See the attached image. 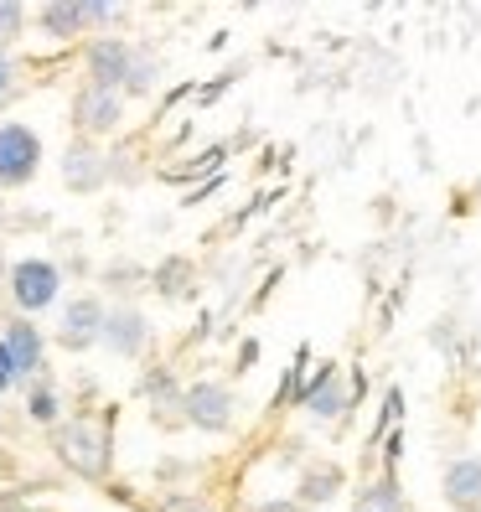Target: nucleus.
<instances>
[{"mask_svg":"<svg viewBox=\"0 0 481 512\" xmlns=\"http://www.w3.org/2000/svg\"><path fill=\"white\" fill-rule=\"evenodd\" d=\"M6 290L16 300V311L32 321L37 311L57 306V295H63V269L52 259H16V264H6Z\"/></svg>","mask_w":481,"mask_h":512,"instance_id":"obj_1","label":"nucleus"},{"mask_svg":"<svg viewBox=\"0 0 481 512\" xmlns=\"http://www.w3.org/2000/svg\"><path fill=\"white\" fill-rule=\"evenodd\" d=\"M42 171V135L32 125H0V187L16 192L26 182H37Z\"/></svg>","mask_w":481,"mask_h":512,"instance_id":"obj_2","label":"nucleus"},{"mask_svg":"<svg viewBox=\"0 0 481 512\" xmlns=\"http://www.w3.org/2000/svg\"><path fill=\"white\" fill-rule=\"evenodd\" d=\"M176 409H182L187 425H197L207 435L233 430V419H238V399H233V388H223V383H192V388H182Z\"/></svg>","mask_w":481,"mask_h":512,"instance_id":"obj_3","label":"nucleus"},{"mask_svg":"<svg viewBox=\"0 0 481 512\" xmlns=\"http://www.w3.org/2000/svg\"><path fill=\"white\" fill-rule=\"evenodd\" d=\"M57 456L78 476H104L109 471V435L94 430V419H73V425L57 430Z\"/></svg>","mask_w":481,"mask_h":512,"instance_id":"obj_4","label":"nucleus"},{"mask_svg":"<svg viewBox=\"0 0 481 512\" xmlns=\"http://www.w3.org/2000/svg\"><path fill=\"white\" fill-rule=\"evenodd\" d=\"M347 404H352V388L342 383L337 363H321V368L311 373V383L295 394V409H306L316 425H332V419H337Z\"/></svg>","mask_w":481,"mask_h":512,"instance_id":"obj_5","label":"nucleus"},{"mask_svg":"<svg viewBox=\"0 0 481 512\" xmlns=\"http://www.w3.org/2000/svg\"><path fill=\"white\" fill-rule=\"evenodd\" d=\"M0 347H6V357H11V368H16L21 383L42 378V368H47V337H42V326H32L26 316L6 321V326H0Z\"/></svg>","mask_w":481,"mask_h":512,"instance_id":"obj_6","label":"nucleus"},{"mask_svg":"<svg viewBox=\"0 0 481 512\" xmlns=\"http://www.w3.org/2000/svg\"><path fill=\"white\" fill-rule=\"evenodd\" d=\"M130 57H135V47L125 37H94L83 47L88 88H109V94H119V88H125V73H130Z\"/></svg>","mask_w":481,"mask_h":512,"instance_id":"obj_7","label":"nucleus"},{"mask_svg":"<svg viewBox=\"0 0 481 512\" xmlns=\"http://www.w3.org/2000/svg\"><path fill=\"white\" fill-rule=\"evenodd\" d=\"M119 119H125V99L109 94V88H78L73 99V125H78V140H99V135H114Z\"/></svg>","mask_w":481,"mask_h":512,"instance_id":"obj_8","label":"nucleus"},{"mask_svg":"<svg viewBox=\"0 0 481 512\" xmlns=\"http://www.w3.org/2000/svg\"><path fill=\"white\" fill-rule=\"evenodd\" d=\"M104 331V300L99 295H73L63 306V326H57V342L68 352H88Z\"/></svg>","mask_w":481,"mask_h":512,"instance_id":"obj_9","label":"nucleus"},{"mask_svg":"<svg viewBox=\"0 0 481 512\" xmlns=\"http://www.w3.org/2000/svg\"><path fill=\"white\" fill-rule=\"evenodd\" d=\"M99 347H109L114 357H140L150 347V321L135 306H114L104 311V331H99Z\"/></svg>","mask_w":481,"mask_h":512,"instance_id":"obj_10","label":"nucleus"},{"mask_svg":"<svg viewBox=\"0 0 481 512\" xmlns=\"http://www.w3.org/2000/svg\"><path fill=\"white\" fill-rule=\"evenodd\" d=\"M104 176H109V161L99 156V145L94 140H73L68 156H63V182L73 192H94V187H104Z\"/></svg>","mask_w":481,"mask_h":512,"instance_id":"obj_11","label":"nucleus"},{"mask_svg":"<svg viewBox=\"0 0 481 512\" xmlns=\"http://www.w3.org/2000/svg\"><path fill=\"white\" fill-rule=\"evenodd\" d=\"M347 492V471L337 461H316L300 471V487H295V502L300 507H326V502H337Z\"/></svg>","mask_w":481,"mask_h":512,"instance_id":"obj_12","label":"nucleus"},{"mask_svg":"<svg viewBox=\"0 0 481 512\" xmlns=\"http://www.w3.org/2000/svg\"><path fill=\"white\" fill-rule=\"evenodd\" d=\"M445 502L450 512H481V456H461L445 466Z\"/></svg>","mask_w":481,"mask_h":512,"instance_id":"obj_13","label":"nucleus"},{"mask_svg":"<svg viewBox=\"0 0 481 512\" xmlns=\"http://www.w3.org/2000/svg\"><path fill=\"white\" fill-rule=\"evenodd\" d=\"M37 32L47 42L83 37V6H78V0H47V6H37Z\"/></svg>","mask_w":481,"mask_h":512,"instance_id":"obj_14","label":"nucleus"},{"mask_svg":"<svg viewBox=\"0 0 481 512\" xmlns=\"http://www.w3.org/2000/svg\"><path fill=\"white\" fill-rule=\"evenodd\" d=\"M26 414H32L37 425H57V419H63V394H57L52 378H32V383H26Z\"/></svg>","mask_w":481,"mask_h":512,"instance_id":"obj_15","label":"nucleus"},{"mask_svg":"<svg viewBox=\"0 0 481 512\" xmlns=\"http://www.w3.org/2000/svg\"><path fill=\"white\" fill-rule=\"evenodd\" d=\"M357 512H404V492H399V476L388 471V476L368 481V487L357 492Z\"/></svg>","mask_w":481,"mask_h":512,"instance_id":"obj_16","label":"nucleus"},{"mask_svg":"<svg viewBox=\"0 0 481 512\" xmlns=\"http://www.w3.org/2000/svg\"><path fill=\"white\" fill-rule=\"evenodd\" d=\"M156 83H161V63L156 57H145V52H135L130 57V73H125V88H119V99H150L156 94Z\"/></svg>","mask_w":481,"mask_h":512,"instance_id":"obj_17","label":"nucleus"},{"mask_svg":"<svg viewBox=\"0 0 481 512\" xmlns=\"http://www.w3.org/2000/svg\"><path fill=\"white\" fill-rule=\"evenodd\" d=\"M140 394L156 399V404H176V399H182V388H176V378H171L166 368H150V373L140 378Z\"/></svg>","mask_w":481,"mask_h":512,"instance_id":"obj_18","label":"nucleus"},{"mask_svg":"<svg viewBox=\"0 0 481 512\" xmlns=\"http://www.w3.org/2000/svg\"><path fill=\"white\" fill-rule=\"evenodd\" d=\"M187 280H192V264L187 259H166L156 269V290L161 295H187Z\"/></svg>","mask_w":481,"mask_h":512,"instance_id":"obj_19","label":"nucleus"},{"mask_svg":"<svg viewBox=\"0 0 481 512\" xmlns=\"http://www.w3.org/2000/svg\"><path fill=\"white\" fill-rule=\"evenodd\" d=\"M21 32H26V6L0 0V52H6L11 42H21Z\"/></svg>","mask_w":481,"mask_h":512,"instance_id":"obj_20","label":"nucleus"},{"mask_svg":"<svg viewBox=\"0 0 481 512\" xmlns=\"http://www.w3.org/2000/svg\"><path fill=\"white\" fill-rule=\"evenodd\" d=\"M119 16V6H104V0H94V6H83V26H109Z\"/></svg>","mask_w":481,"mask_h":512,"instance_id":"obj_21","label":"nucleus"},{"mask_svg":"<svg viewBox=\"0 0 481 512\" xmlns=\"http://www.w3.org/2000/svg\"><path fill=\"white\" fill-rule=\"evenodd\" d=\"M11 388H21V378H16V368H11L6 347H0V394H11Z\"/></svg>","mask_w":481,"mask_h":512,"instance_id":"obj_22","label":"nucleus"},{"mask_svg":"<svg viewBox=\"0 0 481 512\" xmlns=\"http://www.w3.org/2000/svg\"><path fill=\"white\" fill-rule=\"evenodd\" d=\"M16 88V63H11V52H0V99H6Z\"/></svg>","mask_w":481,"mask_h":512,"instance_id":"obj_23","label":"nucleus"},{"mask_svg":"<svg viewBox=\"0 0 481 512\" xmlns=\"http://www.w3.org/2000/svg\"><path fill=\"white\" fill-rule=\"evenodd\" d=\"M259 512H311V507H300L295 497H269V502H259Z\"/></svg>","mask_w":481,"mask_h":512,"instance_id":"obj_24","label":"nucleus"},{"mask_svg":"<svg viewBox=\"0 0 481 512\" xmlns=\"http://www.w3.org/2000/svg\"><path fill=\"white\" fill-rule=\"evenodd\" d=\"M161 512H207V507H197L192 497H166V502H161Z\"/></svg>","mask_w":481,"mask_h":512,"instance_id":"obj_25","label":"nucleus"},{"mask_svg":"<svg viewBox=\"0 0 481 512\" xmlns=\"http://www.w3.org/2000/svg\"><path fill=\"white\" fill-rule=\"evenodd\" d=\"M383 456H388V466H394V461L404 456V430H394V435H388V450H383Z\"/></svg>","mask_w":481,"mask_h":512,"instance_id":"obj_26","label":"nucleus"},{"mask_svg":"<svg viewBox=\"0 0 481 512\" xmlns=\"http://www.w3.org/2000/svg\"><path fill=\"white\" fill-rule=\"evenodd\" d=\"M259 363V342H244L238 347V368H254Z\"/></svg>","mask_w":481,"mask_h":512,"instance_id":"obj_27","label":"nucleus"},{"mask_svg":"<svg viewBox=\"0 0 481 512\" xmlns=\"http://www.w3.org/2000/svg\"><path fill=\"white\" fill-rule=\"evenodd\" d=\"M0 280H6V254H0Z\"/></svg>","mask_w":481,"mask_h":512,"instance_id":"obj_28","label":"nucleus"}]
</instances>
